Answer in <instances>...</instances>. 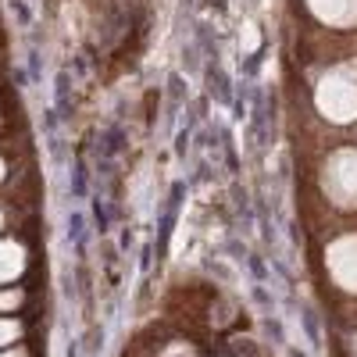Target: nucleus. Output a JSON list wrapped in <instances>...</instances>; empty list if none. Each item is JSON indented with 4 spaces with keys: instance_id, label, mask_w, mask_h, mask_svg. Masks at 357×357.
<instances>
[{
    "instance_id": "4",
    "label": "nucleus",
    "mask_w": 357,
    "mask_h": 357,
    "mask_svg": "<svg viewBox=\"0 0 357 357\" xmlns=\"http://www.w3.org/2000/svg\"><path fill=\"white\" fill-rule=\"evenodd\" d=\"M22 304V293L18 289H0V311H15Z\"/></svg>"
},
{
    "instance_id": "6",
    "label": "nucleus",
    "mask_w": 357,
    "mask_h": 357,
    "mask_svg": "<svg viewBox=\"0 0 357 357\" xmlns=\"http://www.w3.org/2000/svg\"><path fill=\"white\" fill-rule=\"evenodd\" d=\"M0 178H4V161H0Z\"/></svg>"
},
{
    "instance_id": "7",
    "label": "nucleus",
    "mask_w": 357,
    "mask_h": 357,
    "mask_svg": "<svg viewBox=\"0 0 357 357\" xmlns=\"http://www.w3.org/2000/svg\"><path fill=\"white\" fill-rule=\"evenodd\" d=\"M0 222H4V215H0Z\"/></svg>"
},
{
    "instance_id": "1",
    "label": "nucleus",
    "mask_w": 357,
    "mask_h": 357,
    "mask_svg": "<svg viewBox=\"0 0 357 357\" xmlns=\"http://www.w3.org/2000/svg\"><path fill=\"white\" fill-rule=\"evenodd\" d=\"M329 272L340 286L347 289H357V236L350 240H340L333 250H329Z\"/></svg>"
},
{
    "instance_id": "3",
    "label": "nucleus",
    "mask_w": 357,
    "mask_h": 357,
    "mask_svg": "<svg viewBox=\"0 0 357 357\" xmlns=\"http://www.w3.org/2000/svg\"><path fill=\"white\" fill-rule=\"evenodd\" d=\"M18 336H22V325H18V321H11V318H0V350L11 347Z\"/></svg>"
},
{
    "instance_id": "2",
    "label": "nucleus",
    "mask_w": 357,
    "mask_h": 357,
    "mask_svg": "<svg viewBox=\"0 0 357 357\" xmlns=\"http://www.w3.org/2000/svg\"><path fill=\"white\" fill-rule=\"evenodd\" d=\"M25 268V250L18 243H0V282H15Z\"/></svg>"
},
{
    "instance_id": "5",
    "label": "nucleus",
    "mask_w": 357,
    "mask_h": 357,
    "mask_svg": "<svg viewBox=\"0 0 357 357\" xmlns=\"http://www.w3.org/2000/svg\"><path fill=\"white\" fill-rule=\"evenodd\" d=\"M0 357H25L22 350H0Z\"/></svg>"
}]
</instances>
